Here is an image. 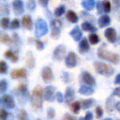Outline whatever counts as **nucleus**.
<instances>
[{
    "instance_id": "nucleus-36",
    "label": "nucleus",
    "mask_w": 120,
    "mask_h": 120,
    "mask_svg": "<svg viewBox=\"0 0 120 120\" xmlns=\"http://www.w3.org/2000/svg\"><path fill=\"white\" fill-rule=\"evenodd\" d=\"M20 27V22L18 19H14L12 22H10V28L11 29H17Z\"/></svg>"
},
{
    "instance_id": "nucleus-15",
    "label": "nucleus",
    "mask_w": 120,
    "mask_h": 120,
    "mask_svg": "<svg viewBox=\"0 0 120 120\" xmlns=\"http://www.w3.org/2000/svg\"><path fill=\"white\" fill-rule=\"evenodd\" d=\"M69 34H70V36L73 38V39H74L75 41L80 40V39L82 38V31H81V29H80L79 26H75V27L71 30V32H70Z\"/></svg>"
},
{
    "instance_id": "nucleus-3",
    "label": "nucleus",
    "mask_w": 120,
    "mask_h": 120,
    "mask_svg": "<svg viewBox=\"0 0 120 120\" xmlns=\"http://www.w3.org/2000/svg\"><path fill=\"white\" fill-rule=\"evenodd\" d=\"M95 66V69L98 73L101 74V75H105V76H111L112 73H113V68L108 65V64H105L103 62H99V61H97L95 62L94 64Z\"/></svg>"
},
{
    "instance_id": "nucleus-43",
    "label": "nucleus",
    "mask_w": 120,
    "mask_h": 120,
    "mask_svg": "<svg viewBox=\"0 0 120 120\" xmlns=\"http://www.w3.org/2000/svg\"><path fill=\"white\" fill-rule=\"evenodd\" d=\"M18 118H19L20 120H24V119H26V118H27V114H26L25 111H21L20 113H19V115H18Z\"/></svg>"
},
{
    "instance_id": "nucleus-13",
    "label": "nucleus",
    "mask_w": 120,
    "mask_h": 120,
    "mask_svg": "<svg viewBox=\"0 0 120 120\" xmlns=\"http://www.w3.org/2000/svg\"><path fill=\"white\" fill-rule=\"evenodd\" d=\"M10 76L12 79H22L26 77V71L24 68H19V69H13L10 73Z\"/></svg>"
},
{
    "instance_id": "nucleus-44",
    "label": "nucleus",
    "mask_w": 120,
    "mask_h": 120,
    "mask_svg": "<svg viewBox=\"0 0 120 120\" xmlns=\"http://www.w3.org/2000/svg\"><path fill=\"white\" fill-rule=\"evenodd\" d=\"M47 113H48V117H49V118H53V117L55 116L54 110H53V109H52V108H49V109H48Z\"/></svg>"
},
{
    "instance_id": "nucleus-25",
    "label": "nucleus",
    "mask_w": 120,
    "mask_h": 120,
    "mask_svg": "<svg viewBox=\"0 0 120 120\" xmlns=\"http://www.w3.org/2000/svg\"><path fill=\"white\" fill-rule=\"evenodd\" d=\"M82 29L83 30V31H86V32H95L96 30H97V28L95 27V26H93L90 22H82Z\"/></svg>"
},
{
    "instance_id": "nucleus-38",
    "label": "nucleus",
    "mask_w": 120,
    "mask_h": 120,
    "mask_svg": "<svg viewBox=\"0 0 120 120\" xmlns=\"http://www.w3.org/2000/svg\"><path fill=\"white\" fill-rule=\"evenodd\" d=\"M1 41H2L3 43H9V42H11L10 38H8V36L7 34H2V37H1Z\"/></svg>"
},
{
    "instance_id": "nucleus-29",
    "label": "nucleus",
    "mask_w": 120,
    "mask_h": 120,
    "mask_svg": "<svg viewBox=\"0 0 120 120\" xmlns=\"http://www.w3.org/2000/svg\"><path fill=\"white\" fill-rule=\"evenodd\" d=\"M5 56L8 57V58H10L11 61H12L13 63L18 61V56H17L14 52H12L11 51H7V52H5Z\"/></svg>"
},
{
    "instance_id": "nucleus-39",
    "label": "nucleus",
    "mask_w": 120,
    "mask_h": 120,
    "mask_svg": "<svg viewBox=\"0 0 120 120\" xmlns=\"http://www.w3.org/2000/svg\"><path fill=\"white\" fill-rule=\"evenodd\" d=\"M97 8H98V13L101 14L104 11V8H103V3L102 2H98L97 4Z\"/></svg>"
},
{
    "instance_id": "nucleus-22",
    "label": "nucleus",
    "mask_w": 120,
    "mask_h": 120,
    "mask_svg": "<svg viewBox=\"0 0 120 120\" xmlns=\"http://www.w3.org/2000/svg\"><path fill=\"white\" fill-rule=\"evenodd\" d=\"M22 25L26 28V29H31L32 28V26H33V22H32V19H31V17L30 16H28V15H26V16H24L23 18H22Z\"/></svg>"
},
{
    "instance_id": "nucleus-16",
    "label": "nucleus",
    "mask_w": 120,
    "mask_h": 120,
    "mask_svg": "<svg viewBox=\"0 0 120 120\" xmlns=\"http://www.w3.org/2000/svg\"><path fill=\"white\" fill-rule=\"evenodd\" d=\"M79 93L84 96H90L94 93V89L90 86V85H82L79 89Z\"/></svg>"
},
{
    "instance_id": "nucleus-47",
    "label": "nucleus",
    "mask_w": 120,
    "mask_h": 120,
    "mask_svg": "<svg viewBox=\"0 0 120 120\" xmlns=\"http://www.w3.org/2000/svg\"><path fill=\"white\" fill-rule=\"evenodd\" d=\"M48 2H49V0H38V3L44 8H46L48 6Z\"/></svg>"
},
{
    "instance_id": "nucleus-12",
    "label": "nucleus",
    "mask_w": 120,
    "mask_h": 120,
    "mask_svg": "<svg viewBox=\"0 0 120 120\" xmlns=\"http://www.w3.org/2000/svg\"><path fill=\"white\" fill-rule=\"evenodd\" d=\"M104 36L105 38L108 39L109 42H114L116 40V32L114 30V28H107L104 32Z\"/></svg>"
},
{
    "instance_id": "nucleus-45",
    "label": "nucleus",
    "mask_w": 120,
    "mask_h": 120,
    "mask_svg": "<svg viewBox=\"0 0 120 120\" xmlns=\"http://www.w3.org/2000/svg\"><path fill=\"white\" fill-rule=\"evenodd\" d=\"M56 99H57L58 102H63L64 97H63V95H62L60 92H57V93H56Z\"/></svg>"
},
{
    "instance_id": "nucleus-26",
    "label": "nucleus",
    "mask_w": 120,
    "mask_h": 120,
    "mask_svg": "<svg viewBox=\"0 0 120 120\" xmlns=\"http://www.w3.org/2000/svg\"><path fill=\"white\" fill-rule=\"evenodd\" d=\"M67 19L70 22H77L78 21V16L77 14L72 11V10H68V13H67Z\"/></svg>"
},
{
    "instance_id": "nucleus-49",
    "label": "nucleus",
    "mask_w": 120,
    "mask_h": 120,
    "mask_svg": "<svg viewBox=\"0 0 120 120\" xmlns=\"http://www.w3.org/2000/svg\"><path fill=\"white\" fill-rule=\"evenodd\" d=\"M92 118H93V114H92V112H88L86 113V115H85L84 119H92Z\"/></svg>"
},
{
    "instance_id": "nucleus-4",
    "label": "nucleus",
    "mask_w": 120,
    "mask_h": 120,
    "mask_svg": "<svg viewBox=\"0 0 120 120\" xmlns=\"http://www.w3.org/2000/svg\"><path fill=\"white\" fill-rule=\"evenodd\" d=\"M48 33V25L46 23V22L42 19H38L37 20L36 22V37L37 38H40L44 35H46Z\"/></svg>"
},
{
    "instance_id": "nucleus-48",
    "label": "nucleus",
    "mask_w": 120,
    "mask_h": 120,
    "mask_svg": "<svg viewBox=\"0 0 120 120\" xmlns=\"http://www.w3.org/2000/svg\"><path fill=\"white\" fill-rule=\"evenodd\" d=\"M112 96H117L120 97V87H117L114 89V91L112 92Z\"/></svg>"
},
{
    "instance_id": "nucleus-19",
    "label": "nucleus",
    "mask_w": 120,
    "mask_h": 120,
    "mask_svg": "<svg viewBox=\"0 0 120 120\" xmlns=\"http://www.w3.org/2000/svg\"><path fill=\"white\" fill-rule=\"evenodd\" d=\"M74 97H75L74 90L71 87H68L66 89V94H65V99H66V101L67 102H71L74 99Z\"/></svg>"
},
{
    "instance_id": "nucleus-24",
    "label": "nucleus",
    "mask_w": 120,
    "mask_h": 120,
    "mask_svg": "<svg viewBox=\"0 0 120 120\" xmlns=\"http://www.w3.org/2000/svg\"><path fill=\"white\" fill-rule=\"evenodd\" d=\"M114 104H116L114 98H109L107 99V101H106V109H107V111L108 112L113 111V109L115 108V105Z\"/></svg>"
},
{
    "instance_id": "nucleus-5",
    "label": "nucleus",
    "mask_w": 120,
    "mask_h": 120,
    "mask_svg": "<svg viewBox=\"0 0 120 120\" xmlns=\"http://www.w3.org/2000/svg\"><path fill=\"white\" fill-rule=\"evenodd\" d=\"M61 26H62V22L59 20H52V22H51V28H52L51 36L54 39H57L59 38L60 32H61Z\"/></svg>"
},
{
    "instance_id": "nucleus-18",
    "label": "nucleus",
    "mask_w": 120,
    "mask_h": 120,
    "mask_svg": "<svg viewBox=\"0 0 120 120\" xmlns=\"http://www.w3.org/2000/svg\"><path fill=\"white\" fill-rule=\"evenodd\" d=\"M89 50V43H88V40L86 38H82L79 44V51L80 52L83 53V52H86L87 51Z\"/></svg>"
},
{
    "instance_id": "nucleus-40",
    "label": "nucleus",
    "mask_w": 120,
    "mask_h": 120,
    "mask_svg": "<svg viewBox=\"0 0 120 120\" xmlns=\"http://www.w3.org/2000/svg\"><path fill=\"white\" fill-rule=\"evenodd\" d=\"M35 42H36V47H37L38 50H43V48H44V44H43L42 41H40L39 39H36Z\"/></svg>"
},
{
    "instance_id": "nucleus-30",
    "label": "nucleus",
    "mask_w": 120,
    "mask_h": 120,
    "mask_svg": "<svg viewBox=\"0 0 120 120\" xmlns=\"http://www.w3.org/2000/svg\"><path fill=\"white\" fill-rule=\"evenodd\" d=\"M65 10H66L65 6L61 5V6H59L58 8H55V10H54V15H55L56 17H59V16H61V15H63V14H64Z\"/></svg>"
},
{
    "instance_id": "nucleus-14",
    "label": "nucleus",
    "mask_w": 120,
    "mask_h": 120,
    "mask_svg": "<svg viewBox=\"0 0 120 120\" xmlns=\"http://www.w3.org/2000/svg\"><path fill=\"white\" fill-rule=\"evenodd\" d=\"M82 82H83L84 83L88 84V85H94V84L96 83V82H95V79L93 78V76H92L89 72H87V71L82 72Z\"/></svg>"
},
{
    "instance_id": "nucleus-32",
    "label": "nucleus",
    "mask_w": 120,
    "mask_h": 120,
    "mask_svg": "<svg viewBox=\"0 0 120 120\" xmlns=\"http://www.w3.org/2000/svg\"><path fill=\"white\" fill-rule=\"evenodd\" d=\"M27 9L30 10V11H33L35 10L36 8V1L35 0H27Z\"/></svg>"
},
{
    "instance_id": "nucleus-27",
    "label": "nucleus",
    "mask_w": 120,
    "mask_h": 120,
    "mask_svg": "<svg viewBox=\"0 0 120 120\" xmlns=\"http://www.w3.org/2000/svg\"><path fill=\"white\" fill-rule=\"evenodd\" d=\"M94 103H95V100H94L93 98H89V99L82 100V101L81 106H82V109H87V108L92 107V106L94 105Z\"/></svg>"
},
{
    "instance_id": "nucleus-52",
    "label": "nucleus",
    "mask_w": 120,
    "mask_h": 120,
    "mask_svg": "<svg viewBox=\"0 0 120 120\" xmlns=\"http://www.w3.org/2000/svg\"><path fill=\"white\" fill-rule=\"evenodd\" d=\"M64 118H65V119H73L74 117L71 116V115H69V114H66V115L64 116Z\"/></svg>"
},
{
    "instance_id": "nucleus-10",
    "label": "nucleus",
    "mask_w": 120,
    "mask_h": 120,
    "mask_svg": "<svg viewBox=\"0 0 120 120\" xmlns=\"http://www.w3.org/2000/svg\"><path fill=\"white\" fill-rule=\"evenodd\" d=\"M41 77H42V79H43V81H44L45 82H50L53 79L52 69H51L49 67L43 68V69H42V71H41Z\"/></svg>"
},
{
    "instance_id": "nucleus-17",
    "label": "nucleus",
    "mask_w": 120,
    "mask_h": 120,
    "mask_svg": "<svg viewBox=\"0 0 120 120\" xmlns=\"http://www.w3.org/2000/svg\"><path fill=\"white\" fill-rule=\"evenodd\" d=\"M111 23V19L108 15H102L99 19H98V25L99 27H105V26H108L109 24Z\"/></svg>"
},
{
    "instance_id": "nucleus-21",
    "label": "nucleus",
    "mask_w": 120,
    "mask_h": 120,
    "mask_svg": "<svg viewBox=\"0 0 120 120\" xmlns=\"http://www.w3.org/2000/svg\"><path fill=\"white\" fill-rule=\"evenodd\" d=\"M82 6L86 10H92L95 7V1L94 0H82Z\"/></svg>"
},
{
    "instance_id": "nucleus-2",
    "label": "nucleus",
    "mask_w": 120,
    "mask_h": 120,
    "mask_svg": "<svg viewBox=\"0 0 120 120\" xmlns=\"http://www.w3.org/2000/svg\"><path fill=\"white\" fill-rule=\"evenodd\" d=\"M105 45L106 44H102L101 47H99L98 51V56L101 59H105L108 60L110 62H112V64H118L120 62V57L117 53H113V52H110L108 51L105 50Z\"/></svg>"
},
{
    "instance_id": "nucleus-1",
    "label": "nucleus",
    "mask_w": 120,
    "mask_h": 120,
    "mask_svg": "<svg viewBox=\"0 0 120 120\" xmlns=\"http://www.w3.org/2000/svg\"><path fill=\"white\" fill-rule=\"evenodd\" d=\"M43 91H42V88L38 85L34 88V90L32 91V95H31V104L33 106L34 109L38 110V109H40L42 107V100H43Z\"/></svg>"
},
{
    "instance_id": "nucleus-9",
    "label": "nucleus",
    "mask_w": 120,
    "mask_h": 120,
    "mask_svg": "<svg viewBox=\"0 0 120 120\" xmlns=\"http://www.w3.org/2000/svg\"><path fill=\"white\" fill-rule=\"evenodd\" d=\"M12 7H13L14 13L16 15H22L23 13V11H24L23 3L21 0H14L12 2Z\"/></svg>"
},
{
    "instance_id": "nucleus-34",
    "label": "nucleus",
    "mask_w": 120,
    "mask_h": 120,
    "mask_svg": "<svg viewBox=\"0 0 120 120\" xmlns=\"http://www.w3.org/2000/svg\"><path fill=\"white\" fill-rule=\"evenodd\" d=\"M8 88V82L5 81V80H1L0 82V92L3 94Z\"/></svg>"
},
{
    "instance_id": "nucleus-46",
    "label": "nucleus",
    "mask_w": 120,
    "mask_h": 120,
    "mask_svg": "<svg viewBox=\"0 0 120 120\" xmlns=\"http://www.w3.org/2000/svg\"><path fill=\"white\" fill-rule=\"evenodd\" d=\"M2 12L4 14H8L9 10H8V5H2Z\"/></svg>"
},
{
    "instance_id": "nucleus-53",
    "label": "nucleus",
    "mask_w": 120,
    "mask_h": 120,
    "mask_svg": "<svg viewBox=\"0 0 120 120\" xmlns=\"http://www.w3.org/2000/svg\"><path fill=\"white\" fill-rule=\"evenodd\" d=\"M114 4H115L116 6L120 5V0H114Z\"/></svg>"
},
{
    "instance_id": "nucleus-23",
    "label": "nucleus",
    "mask_w": 120,
    "mask_h": 120,
    "mask_svg": "<svg viewBox=\"0 0 120 120\" xmlns=\"http://www.w3.org/2000/svg\"><path fill=\"white\" fill-rule=\"evenodd\" d=\"M26 66L30 68H34V66H35V59H34V56L31 52H27V54H26Z\"/></svg>"
},
{
    "instance_id": "nucleus-42",
    "label": "nucleus",
    "mask_w": 120,
    "mask_h": 120,
    "mask_svg": "<svg viewBox=\"0 0 120 120\" xmlns=\"http://www.w3.org/2000/svg\"><path fill=\"white\" fill-rule=\"evenodd\" d=\"M102 114H103V111L100 107H97L96 108V115H97V118H101L102 117Z\"/></svg>"
},
{
    "instance_id": "nucleus-37",
    "label": "nucleus",
    "mask_w": 120,
    "mask_h": 120,
    "mask_svg": "<svg viewBox=\"0 0 120 120\" xmlns=\"http://www.w3.org/2000/svg\"><path fill=\"white\" fill-rule=\"evenodd\" d=\"M7 70H8V65L4 61H1V63H0V72L1 73H6Z\"/></svg>"
},
{
    "instance_id": "nucleus-20",
    "label": "nucleus",
    "mask_w": 120,
    "mask_h": 120,
    "mask_svg": "<svg viewBox=\"0 0 120 120\" xmlns=\"http://www.w3.org/2000/svg\"><path fill=\"white\" fill-rule=\"evenodd\" d=\"M10 43H11V48H13L15 51H18L19 50L21 41H20V38H19V37H18L17 34H13V39H12V41Z\"/></svg>"
},
{
    "instance_id": "nucleus-11",
    "label": "nucleus",
    "mask_w": 120,
    "mask_h": 120,
    "mask_svg": "<svg viewBox=\"0 0 120 120\" xmlns=\"http://www.w3.org/2000/svg\"><path fill=\"white\" fill-rule=\"evenodd\" d=\"M55 88L54 86L49 85L47 87H45L44 89V98L47 101H52L53 100V94H54Z\"/></svg>"
},
{
    "instance_id": "nucleus-8",
    "label": "nucleus",
    "mask_w": 120,
    "mask_h": 120,
    "mask_svg": "<svg viewBox=\"0 0 120 120\" xmlns=\"http://www.w3.org/2000/svg\"><path fill=\"white\" fill-rule=\"evenodd\" d=\"M1 101H2V104L8 108V109H13L15 107V102H14V99L11 96L9 95H4L1 98Z\"/></svg>"
},
{
    "instance_id": "nucleus-7",
    "label": "nucleus",
    "mask_w": 120,
    "mask_h": 120,
    "mask_svg": "<svg viewBox=\"0 0 120 120\" xmlns=\"http://www.w3.org/2000/svg\"><path fill=\"white\" fill-rule=\"evenodd\" d=\"M77 62H78V58H77V55L75 54V52H68V54L67 55L66 60H65L66 66L68 68H74L77 65Z\"/></svg>"
},
{
    "instance_id": "nucleus-51",
    "label": "nucleus",
    "mask_w": 120,
    "mask_h": 120,
    "mask_svg": "<svg viewBox=\"0 0 120 120\" xmlns=\"http://www.w3.org/2000/svg\"><path fill=\"white\" fill-rule=\"evenodd\" d=\"M115 109L118 111V112L120 113V101L119 102H116V104H115Z\"/></svg>"
},
{
    "instance_id": "nucleus-6",
    "label": "nucleus",
    "mask_w": 120,
    "mask_h": 120,
    "mask_svg": "<svg viewBox=\"0 0 120 120\" xmlns=\"http://www.w3.org/2000/svg\"><path fill=\"white\" fill-rule=\"evenodd\" d=\"M65 54H66V47L64 45H59L57 46L54 51H53V58L54 60L56 61H61L64 59L65 57Z\"/></svg>"
},
{
    "instance_id": "nucleus-28",
    "label": "nucleus",
    "mask_w": 120,
    "mask_h": 120,
    "mask_svg": "<svg viewBox=\"0 0 120 120\" xmlns=\"http://www.w3.org/2000/svg\"><path fill=\"white\" fill-rule=\"evenodd\" d=\"M69 107H70V110H71L72 112H74V113H78L79 111H80V108H81L82 106L80 105V103H79L78 101H75V102H72V103L70 104Z\"/></svg>"
},
{
    "instance_id": "nucleus-33",
    "label": "nucleus",
    "mask_w": 120,
    "mask_h": 120,
    "mask_svg": "<svg viewBox=\"0 0 120 120\" xmlns=\"http://www.w3.org/2000/svg\"><path fill=\"white\" fill-rule=\"evenodd\" d=\"M8 25H9V19H8V17L2 18V20H1V26H2V28L7 29L8 27Z\"/></svg>"
},
{
    "instance_id": "nucleus-41",
    "label": "nucleus",
    "mask_w": 120,
    "mask_h": 120,
    "mask_svg": "<svg viewBox=\"0 0 120 120\" xmlns=\"http://www.w3.org/2000/svg\"><path fill=\"white\" fill-rule=\"evenodd\" d=\"M8 113L4 109H2V110L0 111V119H1V120H6V119L8 118Z\"/></svg>"
},
{
    "instance_id": "nucleus-50",
    "label": "nucleus",
    "mask_w": 120,
    "mask_h": 120,
    "mask_svg": "<svg viewBox=\"0 0 120 120\" xmlns=\"http://www.w3.org/2000/svg\"><path fill=\"white\" fill-rule=\"evenodd\" d=\"M114 83H116V84H120V73L116 76V78H115V80H114Z\"/></svg>"
},
{
    "instance_id": "nucleus-35",
    "label": "nucleus",
    "mask_w": 120,
    "mask_h": 120,
    "mask_svg": "<svg viewBox=\"0 0 120 120\" xmlns=\"http://www.w3.org/2000/svg\"><path fill=\"white\" fill-rule=\"evenodd\" d=\"M103 8H104V11L105 12H110L111 11V3L109 0H104L103 2Z\"/></svg>"
},
{
    "instance_id": "nucleus-31",
    "label": "nucleus",
    "mask_w": 120,
    "mask_h": 120,
    "mask_svg": "<svg viewBox=\"0 0 120 120\" xmlns=\"http://www.w3.org/2000/svg\"><path fill=\"white\" fill-rule=\"evenodd\" d=\"M88 38H89V41H90L91 44H97L99 41V38L96 34H91Z\"/></svg>"
}]
</instances>
